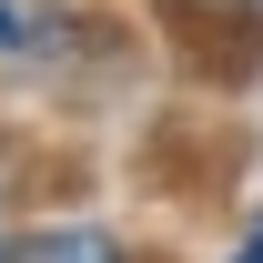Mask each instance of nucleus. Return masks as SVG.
Segmentation results:
<instances>
[{
    "label": "nucleus",
    "mask_w": 263,
    "mask_h": 263,
    "mask_svg": "<svg viewBox=\"0 0 263 263\" xmlns=\"http://www.w3.org/2000/svg\"><path fill=\"white\" fill-rule=\"evenodd\" d=\"M31 41V21H21V0H0V51H21Z\"/></svg>",
    "instance_id": "obj_2"
},
{
    "label": "nucleus",
    "mask_w": 263,
    "mask_h": 263,
    "mask_svg": "<svg viewBox=\"0 0 263 263\" xmlns=\"http://www.w3.org/2000/svg\"><path fill=\"white\" fill-rule=\"evenodd\" d=\"M233 263H263V223H253V233H243V253H233Z\"/></svg>",
    "instance_id": "obj_3"
},
{
    "label": "nucleus",
    "mask_w": 263,
    "mask_h": 263,
    "mask_svg": "<svg viewBox=\"0 0 263 263\" xmlns=\"http://www.w3.org/2000/svg\"><path fill=\"white\" fill-rule=\"evenodd\" d=\"M10 263H132V243L91 213H61V223H31L10 233Z\"/></svg>",
    "instance_id": "obj_1"
},
{
    "label": "nucleus",
    "mask_w": 263,
    "mask_h": 263,
    "mask_svg": "<svg viewBox=\"0 0 263 263\" xmlns=\"http://www.w3.org/2000/svg\"><path fill=\"white\" fill-rule=\"evenodd\" d=\"M0 263H10V223H0Z\"/></svg>",
    "instance_id": "obj_5"
},
{
    "label": "nucleus",
    "mask_w": 263,
    "mask_h": 263,
    "mask_svg": "<svg viewBox=\"0 0 263 263\" xmlns=\"http://www.w3.org/2000/svg\"><path fill=\"white\" fill-rule=\"evenodd\" d=\"M213 10H263V0H213Z\"/></svg>",
    "instance_id": "obj_4"
}]
</instances>
